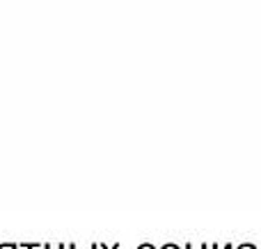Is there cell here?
Listing matches in <instances>:
<instances>
[{
	"instance_id": "obj_1",
	"label": "cell",
	"mask_w": 261,
	"mask_h": 249,
	"mask_svg": "<svg viewBox=\"0 0 261 249\" xmlns=\"http://www.w3.org/2000/svg\"><path fill=\"white\" fill-rule=\"evenodd\" d=\"M92 249H119V245H99V242H94Z\"/></svg>"
},
{
	"instance_id": "obj_2",
	"label": "cell",
	"mask_w": 261,
	"mask_h": 249,
	"mask_svg": "<svg viewBox=\"0 0 261 249\" xmlns=\"http://www.w3.org/2000/svg\"><path fill=\"white\" fill-rule=\"evenodd\" d=\"M0 249H18V245H14V242H3Z\"/></svg>"
},
{
	"instance_id": "obj_3",
	"label": "cell",
	"mask_w": 261,
	"mask_h": 249,
	"mask_svg": "<svg viewBox=\"0 0 261 249\" xmlns=\"http://www.w3.org/2000/svg\"><path fill=\"white\" fill-rule=\"evenodd\" d=\"M161 249H181V247H176V245H174V242H167V245H163Z\"/></svg>"
},
{
	"instance_id": "obj_4",
	"label": "cell",
	"mask_w": 261,
	"mask_h": 249,
	"mask_svg": "<svg viewBox=\"0 0 261 249\" xmlns=\"http://www.w3.org/2000/svg\"><path fill=\"white\" fill-rule=\"evenodd\" d=\"M44 249H64V245H46Z\"/></svg>"
},
{
	"instance_id": "obj_5",
	"label": "cell",
	"mask_w": 261,
	"mask_h": 249,
	"mask_svg": "<svg viewBox=\"0 0 261 249\" xmlns=\"http://www.w3.org/2000/svg\"><path fill=\"white\" fill-rule=\"evenodd\" d=\"M239 249H257V247H254V245H250V242H245V245H241Z\"/></svg>"
},
{
	"instance_id": "obj_6",
	"label": "cell",
	"mask_w": 261,
	"mask_h": 249,
	"mask_svg": "<svg viewBox=\"0 0 261 249\" xmlns=\"http://www.w3.org/2000/svg\"><path fill=\"white\" fill-rule=\"evenodd\" d=\"M138 249H156V247H153V245H149V242H144V245H140Z\"/></svg>"
},
{
	"instance_id": "obj_7",
	"label": "cell",
	"mask_w": 261,
	"mask_h": 249,
	"mask_svg": "<svg viewBox=\"0 0 261 249\" xmlns=\"http://www.w3.org/2000/svg\"><path fill=\"white\" fill-rule=\"evenodd\" d=\"M23 247H25V249H37L39 245H23Z\"/></svg>"
},
{
	"instance_id": "obj_8",
	"label": "cell",
	"mask_w": 261,
	"mask_h": 249,
	"mask_svg": "<svg viewBox=\"0 0 261 249\" xmlns=\"http://www.w3.org/2000/svg\"><path fill=\"white\" fill-rule=\"evenodd\" d=\"M213 249H218V247H213ZM222 249H234V247H231V245H225V247H222Z\"/></svg>"
},
{
	"instance_id": "obj_9",
	"label": "cell",
	"mask_w": 261,
	"mask_h": 249,
	"mask_svg": "<svg viewBox=\"0 0 261 249\" xmlns=\"http://www.w3.org/2000/svg\"><path fill=\"white\" fill-rule=\"evenodd\" d=\"M184 249H193V245H186V247H184Z\"/></svg>"
},
{
	"instance_id": "obj_10",
	"label": "cell",
	"mask_w": 261,
	"mask_h": 249,
	"mask_svg": "<svg viewBox=\"0 0 261 249\" xmlns=\"http://www.w3.org/2000/svg\"><path fill=\"white\" fill-rule=\"evenodd\" d=\"M69 249H78V247L76 245H69Z\"/></svg>"
}]
</instances>
